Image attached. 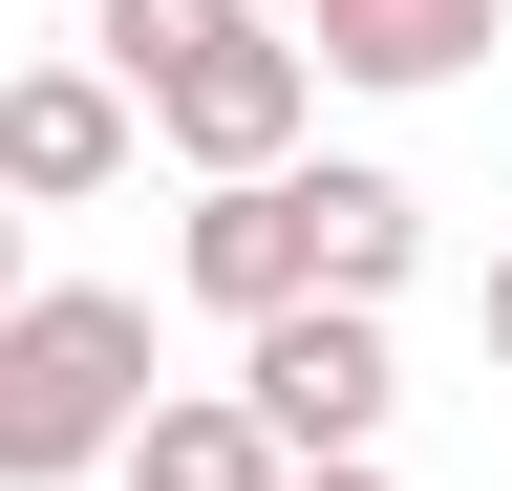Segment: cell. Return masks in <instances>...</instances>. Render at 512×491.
I'll return each mask as SVG.
<instances>
[{
    "label": "cell",
    "mask_w": 512,
    "mask_h": 491,
    "mask_svg": "<svg viewBox=\"0 0 512 491\" xmlns=\"http://www.w3.org/2000/svg\"><path fill=\"white\" fill-rule=\"evenodd\" d=\"M278 491H384V449H342V470H278Z\"/></svg>",
    "instance_id": "cell-9"
},
{
    "label": "cell",
    "mask_w": 512,
    "mask_h": 491,
    "mask_svg": "<svg viewBox=\"0 0 512 491\" xmlns=\"http://www.w3.org/2000/svg\"><path fill=\"white\" fill-rule=\"evenodd\" d=\"M171 278L214 299V321H278V299H320V278H299V171H214V193L171 214Z\"/></svg>",
    "instance_id": "cell-6"
},
{
    "label": "cell",
    "mask_w": 512,
    "mask_h": 491,
    "mask_svg": "<svg viewBox=\"0 0 512 491\" xmlns=\"http://www.w3.org/2000/svg\"><path fill=\"white\" fill-rule=\"evenodd\" d=\"M86 65L128 107V150H192V193L214 171H299V129H320L278 0H86Z\"/></svg>",
    "instance_id": "cell-1"
},
{
    "label": "cell",
    "mask_w": 512,
    "mask_h": 491,
    "mask_svg": "<svg viewBox=\"0 0 512 491\" xmlns=\"http://www.w3.org/2000/svg\"><path fill=\"white\" fill-rule=\"evenodd\" d=\"M0 299H22V214H0Z\"/></svg>",
    "instance_id": "cell-11"
},
{
    "label": "cell",
    "mask_w": 512,
    "mask_h": 491,
    "mask_svg": "<svg viewBox=\"0 0 512 491\" xmlns=\"http://www.w3.org/2000/svg\"><path fill=\"white\" fill-rule=\"evenodd\" d=\"M86 193H128L107 65H0V214H86Z\"/></svg>",
    "instance_id": "cell-5"
},
{
    "label": "cell",
    "mask_w": 512,
    "mask_h": 491,
    "mask_svg": "<svg viewBox=\"0 0 512 491\" xmlns=\"http://www.w3.org/2000/svg\"><path fill=\"white\" fill-rule=\"evenodd\" d=\"M235 406H256V449L278 470H342V449H384V321L363 299H278V321H235Z\"/></svg>",
    "instance_id": "cell-3"
},
{
    "label": "cell",
    "mask_w": 512,
    "mask_h": 491,
    "mask_svg": "<svg viewBox=\"0 0 512 491\" xmlns=\"http://www.w3.org/2000/svg\"><path fill=\"white\" fill-rule=\"evenodd\" d=\"M491 363H512V257H491Z\"/></svg>",
    "instance_id": "cell-10"
},
{
    "label": "cell",
    "mask_w": 512,
    "mask_h": 491,
    "mask_svg": "<svg viewBox=\"0 0 512 491\" xmlns=\"http://www.w3.org/2000/svg\"><path fill=\"white\" fill-rule=\"evenodd\" d=\"M406 257H427V193H406V171H363V150H320V171H299V278L384 321V299H406Z\"/></svg>",
    "instance_id": "cell-7"
},
{
    "label": "cell",
    "mask_w": 512,
    "mask_h": 491,
    "mask_svg": "<svg viewBox=\"0 0 512 491\" xmlns=\"http://www.w3.org/2000/svg\"><path fill=\"white\" fill-rule=\"evenodd\" d=\"M107 470H128V491H278V449H256V406H235V385H150Z\"/></svg>",
    "instance_id": "cell-8"
},
{
    "label": "cell",
    "mask_w": 512,
    "mask_h": 491,
    "mask_svg": "<svg viewBox=\"0 0 512 491\" xmlns=\"http://www.w3.org/2000/svg\"><path fill=\"white\" fill-rule=\"evenodd\" d=\"M128 406H150V299H107V278H22L0 299V491L107 470Z\"/></svg>",
    "instance_id": "cell-2"
},
{
    "label": "cell",
    "mask_w": 512,
    "mask_h": 491,
    "mask_svg": "<svg viewBox=\"0 0 512 491\" xmlns=\"http://www.w3.org/2000/svg\"><path fill=\"white\" fill-rule=\"evenodd\" d=\"M512 43V0H299V86H363V107H427Z\"/></svg>",
    "instance_id": "cell-4"
}]
</instances>
